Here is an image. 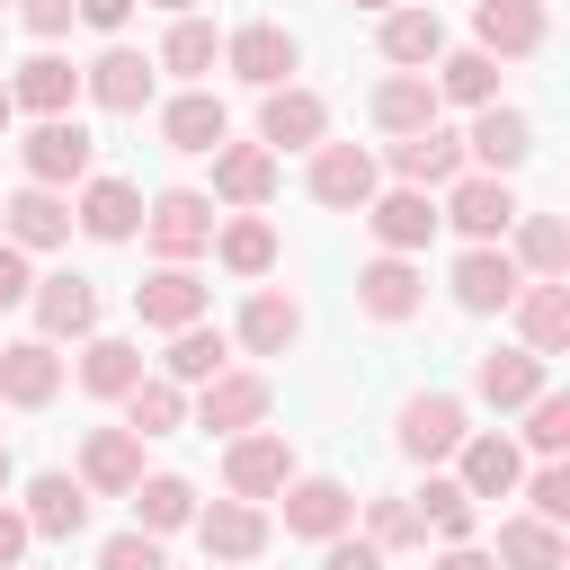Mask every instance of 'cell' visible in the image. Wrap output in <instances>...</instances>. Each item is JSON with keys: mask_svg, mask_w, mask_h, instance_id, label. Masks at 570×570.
<instances>
[{"mask_svg": "<svg viewBox=\"0 0 570 570\" xmlns=\"http://www.w3.org/2000/svg\"><path fill=\"white\" fill-rule=\"evenodd\" d=\"M36 338H98V285L89 276H36Z\"/></svg>", "mask_w": 570, "mask_h": 570, "instance_id": "cell-14", "label": "cell"}, {"mask_svg": "<svg viewBox=\"0 0 570 570\" xmlns=\"http://www.w3.org/2000/svg\"><path fill=\"white\" fill-rule=\"evenodd\" d=\"M0 240H9V249H62V240H71V205H62L53 187H18V196L0 205Z\"/></svg>", "mask_w": 570, "mask_h": 570, "instance_id": "cell-17", "label": "cell"}, {"mask_svg": "<svg viewBox=\"0 0 570 570\" xmlns=\"http://www.w3.org/2000/svg\"><path fill=\"white\" fill-rule=\"evenodd\" d=\"M214 258H223L232 276H267V267H276V232H267L258 214H232V223H214Z\"/></svg>", "mask_w": 570, "mask_h": 570, "instance_id": "cell-42", "label": "cell"}, {"mask_svg": "<svg viewBox=\"0 0 570 570\" xmlns=\"http://www.w3.org/2000/svg\"><path fill=\"white\" fill-rule=\"evenodd\" d=\"M428 303V276L410 267V258H374V267H356V312L365 321H410Z\"/></svg>", "mask_w": 570, "mask_h": 570, "instance_id": "cell-27", "label": "cell"}, {"mask_svg": "<svg viewBox=\"0 0 570 570\" xmlns=\"http://www.w3.org/2000/svg\"><path fill=\"white\" fill-rule=\"evenodd\" d=\"M267 401H276V383L267 374H214V383H196V428H214V436H249L258 419H267Z\"/></svg>", "mask_w": 570, "mask_h": 570, "instance_id": "cell-7", "label": "cell"}, {"mask_svg": "<svg viewBox=\"0 0 570 570\" xmlns=\"http://www.w3.org/2000/svg\"><path fill=\"white\" fill-rule=\"evenodd\" d=\"M134 481H142V436H134V428H98V436L80 445V490L134 499Z\"/></svg>", "mask_w": 570, "mask_h": 570, "instance_id": "cell-20", "label": "cell"}, {"mask_svg": "<svg viewBox=\"0 0 570 570\" xmlns=\"http://www.w3.org/2000/svg\"><path fill=\"white\" fill-rule=\"evenodd\" d=\"M428 80H436V98H454V107H499V62L472 53V45H463V53H436Z\"/></svg>", "mask_w": 570, "mask_h": 570, "instance_id": "cell-38", "label": "cell"}, {"mask_svg": "<svg viewBox=\"0 0 570 570\" xmlns=\"http://www.w3.org/2000/svg\"><path fill=\"white\" fill-rule=\"evenodd\" d=\"M436 107H445V98H436V80H428V71H392V80L374 89V125H383L392 142H401V134H428V125H436Z\"/></svg>", "mask_w": 570, "mask_h": 570, "instance_id": "cell-30", "label": "cell"}, {"mask_svg": "<svg viewBox=\"0 0 570 570\" xmlns=\"http://www.w3.org/2000/svg\"><path fill=\"white\" fill-rule=\"evenodd\" d=\"M205 303H214V294H205L187 267H151V276L134 285V321H142V330H187V321H205Z\"/></svg>", "mask_w": 570, "mask_h": 570, "instance_id": "cell-19", "label": "cell"}, {"mask_svg": "<svg viewBox=\"0 0 570 570\" xmlns=\"http://www.w3.org/2000/svg\"><path fill=\"white\" fill-rule=\"evenodd\" d=\"M142 240L160 249V267H187L196 249H214V196H196V187H160V196L142 205Z\"/></svg>", "mask_w": 570, "mask_h": 570, "instance_id": "cell-1", "label": "cell"}, {"mask_svg": "<svg viewBox=\"0 0 570 570\" xmlns=\"http://www.w3.org/2000/svg\"><path fill=\"white\" fill-rule=\"evenodd\" d=\"M436 53H445V18L436 9H383V62L436 71Z\"/></svg>", "mask_w": 570, "mask_h": 570, "instance_id": "cell-35", "label": "cell"}, {"mask_svg": "<svg viewBox=\"0 0 570 570\" xmlns=\"http://www.w3.org/2000/svg\"><path fill=\"white\" fill-rule=\"evenodd\" d=\"M525 151H534V116H525V107H472L463 160H481V178H508V169H525Z\"/></svg>", "mask_w": 570, "mask_h": 570, "instance_id": "cell-10", "label": "cell"}, {"mask_svg": "<svg viewBox=\"0 0 570 570\" xmlns=\"http://www.w3.org/2000/svg\"><path fill=\"white\" fill-rule=\"evenodd\" d=\"M410 508H419V525H436L445 543H472V499H463V481H436V472H428V490H419Z\"/></svg>", "mask_w": 570, "mask_h": 570, "instance_id": "cell-44", "label": "cell"}, {"mask_svg": "<svg viewBox=\"0 0 570 570\" xmlns=\"http://www.w3.org/2000/svg\"><path fill=\"white\" fill-rule=\"evenodd\" d=\"M276 499H285V534H303V543H330V534L356 525V490L330 481V472H294Z\"/></svg>", "mask_w": 570, "mask_h": 570, "instance_id": "cell-5", "label": "cell"}, {"mask_svg": "<svg viewBox=\"0 0 570 570\" xmlns=\"http://www.w3.org/2000/svg\"><path fill=\"white\" fill-rule=\"evenodd\" d=\"M365 543L392 561V552L428 543V525H419V508H410V499H365Z\"/></svg>", "mask_w": 570, "mask_h": 570, "instance_id": "cell-45", "label": "cell"}, {"mask_svg": "<svg viewBox=\"0 0 570 570\" xmlns=\"http://www.w3.org/2000/svg\"><path fill=\"white\" fill-rule=\"evenodd\" d=\"M134 383H142V347H134V338H80V392L125 401Z\"/></svg>", "mask_w": 570, "mask_h": 570, "instance_id": "cell-36", "label": "cell"}, {"mask_svg": "<svg viewBox=\"0 0 570 570\" xmlns=\"http://www.w3.org/2000/svg\"><path fill=\"white\" fill-rule=\"evenodd\" d=\"M436 570H499V561H490L481 543H445V552H436Z\"/></svg>", "mask_w": 570, "mask_h": 570, "instance_id": "cell-54", "label": "cell"}, {"mask_svg": "<svg viewBox=\"0 0 570 570\" xmlns=\"http://www.w3.org/2000/svg\"><path fill=\"white\" fill-rule=\"evenodd\" d=\"M525 445H534L543 463L570 454V401H561V392H534V401H525Z\"/></svg>", "mask_w": 570, "mask_h": 570, "instance_id": "cell-46", "label": "cell"}, {"mask_svg": "<svg viewBox=\"0 0 570 570\" xmlns=\"http://www.w3.org/2000/svg\"><path fill=\"white\" fill-rule=\"evenodd\" d=\"M508 232H517L508 258H517L525 285H561V276H570V223H561V214H517Z\"/></svg>", "mask_w": 570, "mask_h": 570, "instance_id": "cell-26", "label": "cell"}, {"mask_svg": "<svg viewBox=\"0 0 570 570\" xmlns=\"http://www.w3.org/2000/svg\"><path fill=\"white\" fill-rule=\"evenodd\" d=\"M303 187H312V205H330V214H365V205H374V187H383V169H374V151H365V142H321Z\"/></svg>", "mask_w": 570, "mask_h": 570, "instance_id": "cell-3", "label": "cell"}, {"mask_svg": "<svg viewBox=\"0 0 570 570\" xmlns=\"http://www.w3.org/2000/svg\"><path fill=\"white\" fill-rule=\"evenodd\" d=\"M27 543H36V534H27V517H18V508H0V570H18V561H27Z\"/></svg>", "mask_w": 570, "mask_h": 570, "instance_id": "cell-52", "label": "cell"}, {"mask_svg": "<svg viewBox=\"0 0 570 570\" xmlns=\"http://www.w3.org/2000/svg\"><path fill=\"white\" fill-rule=\"evenodd\" d=\"M356 9H401V0H356Z\"/></svg>", "mask_w": 570, "mask_h": 570, "instance_id": "cell-58", "label": "cell"}, {"mask_svg": "<svg viewBox=\"0 0 570 570\" xmlns=\"http://www.w3.org/2000/svg\"><path fill=\"white\" fill-rule=\"evenodd\" d=\"M365 223H374L383 258H410V249H428V240H436V196H428V187H374Z\"/></svg>", "mask_w": 570, "mask_h": 570, "instance_id": "cell-11", "label": "cell"}, {"mask_svg": "<svg viewBox=\"0 0 570 570\" xmlns=\"http://www.w3.org/2000/svg\"><path fill=\"white\" fill-rule=\"evenodd\" d=\"M223 356H232V338L223 330H205V321H187V330H169V383H214L223 374Z\"/></svg>", "mask_w": 570, "mask_h": 570, "instance_id": "cell-43", "label": "cell"}, {"mask_svg": "<svg viewBox=\"0 0 570 570\" xmlns=\"http://www.w3.org/2000/svg\"><path fill=\"white\" fill-rule=\"evenodd\" d=\"M80 89H89L107 116H142V107H151V53H134V45H107V53L80 71Z\"/></svg>", "mask_w": 570, "mask_h": 570, "instance_id": "cell-16", "label": "cell"}, {"mask_svg": "<svg viewBox=\"0 0 570 570\" xmlns=\"http://www.w3.org/2000/svg\"><path fill=\"white\" fill-rule=\"evenodd\" d=\"M232 338H240L249 356H285V347L303 338V303H294V294H276V285H258V294L240 303V321H232Z\"/></svg>", "mask_w": 570, "mask_h": 570, "instance_id": "cell-28", "label": "cell"}, {"mask_svg": "<svg viewBox=\"0 0 570 570\" xmlns=\"http://www.w3.org/2000/svg\"><path fill=\"white\" fill-rule=\"evenodd\" d=\"M160 142H169V151H223V142H232L223 98H214V89H178V98L160 107Z\"/></svg>", "mask_w": 570, "mask_h": 570, "instance_id": "cell-24", "label": "cell"}, {"mask_svg": "<svg viewBox=\"0 0 570 570\" xmlns=\"http://www.w3.org/2000/svg\"><path fill=\"white\" fill-rule=\"evenodd\" d=\"M543 36H552L543 0H481V9H472V53H490V62L543 53Z\"/></svg>", "mask_w": 570, "mask_h": 570, "instance_id": "cell-8", "label": "cell"}, {"mask_svg": "<svg viewBox=\"0 0 570 570\" xmlns=\"http://www.w3.org/2000/svg\"><path fill=\"white\" fill-rule=\"evenodd\" d=\"M196 543H205V561H258L267 552V508L258 499H214V508H196Z\"/></svg>", "mask_w": 570, "mask_h": 570, "instance_id": "cell-15", "label": "cell"}, {"mask_svg": "<svg viewBox=\"0 0 570 570\" xmlns=\"http://www.w3.org/2000/svg\"><path fill=\"white\" fill-rule=\"evenodd\" d=\"M454 454H463V472H454V481H463V499H508V490L525 481V454H517L508 436H463Z\"/></svg>", "mask_w": 570, "mask_h": 570, "instance_id": "cell-34", "label": "cell"}, {"mask_svg": "<svg viewBox=\"0 0 570 570\" xmlns=\"http://www.w3.org/2000/svg\"><path fill=\"white\" fill-rule=\"evenodd\" d=\"M517 330H525V356H561L570 347V285H517Z\"/></svg>", "mask_w": 570, "mask_h": 570, "instance_id": "cell-33", "label": "cell"}, {"mask_svg": "<svg viewBox=\"0 0 570 570\" xmlns=\"http://www.w3.org/2000/svg\"><path fill=\"white\" fill-rule=\"evenodd\" d=\"M9 116H18V107H9V80H0V134H9Z\"/></svg>", "mask_w": 570, "mask_h": 570, "instance_id": "cell-56", "label": "cell"}, {"mask_svg": "<svg viewBox=\"0 0 570 570\" xmlns=\"http://www.w3.org/2000/svg\"><path fill=\"white\" fill-rule=\"evenodd\" d=\"M18 517H27V534H45V543H71V534L89 525V490H80L71 472H36Z\"/></svg>", "mask_w": 570, "mask_h": 570, "instance_id": "cell-21", "label": "cell"}, {"mask_svg": "<svg viewBox=\"0 0 570 570\" xmlns=\"http://www.w3.org/2000/svg\"><path fill=\"white\" fill-rule=\"evenodd\" d=\"M472 392H481L490 410H525V401L552 392V383H543V356H525V347H490V356L472 365Z\"/></svg>", "mask_w": 570, "mask_h": 570, "instance_id": "cell-29", "label": "cell"}, {"mask_svg": "<svg viewBox=\"0 0 570 570\" xmlns=\"http://www.w3.org/2000/svg\"><path fill=\"white\" fill-rule=\"evenodd\" d=\"M18 570H27V561H18Z\"/></svg>", "mask_w": 570, "mask_h": 570, "instance_id": "cell-60", "label": "cell"}, {"mask_svg": "<svg viewBox=\"0 0 570 570\" xmlns=\"http://www.w3.org/2000/svg\"><path fill=\"white\" fill-rule=\"evenodd\" d=\"M18 18H27V36H36V45H53V36L80 18V0H18Z\"/></svg>", "mask_w": 570, "mask_h": 570, "instance_id": "cell-49", "label": "cell"}, {"mask_svg": "<svg viewBox=\"0 0 570 570\" xmlns=\"http://www.w3.org/2000/svg\"><path fill=\"white\" fill-rule=\"evenodd\" d=\"M9 472H18V463H9V445H0V490H9Z\"/></svg>", "mask_w": 570, "mask_h": 570, "instance_id": "cell-57", "label": "cell"}, {"mask_svg": "<svg viewBox=\"0 0 570 570\" xmlns=\"http://www.w3.org/2000/svg\"><path fill=\"white\" fill-rule=\"evenodd\" d=\"M490 561H499V570H561L570 552H561V525H543V517H508Z\"/></svg>", "mask_w": 570, "mask_h": 570, "instance_id": "cell-40", "label": "cell"}, {"mask_svg": "<svg viewBox=\"0 0 570 570\" xmlns=\"http://www.w3.org/2000/svg\"><path fill=\"white\" fill-rule=\"evenodd\" d=\"M27 294H36V276H27V249H9V240H0V312H9V303H27Z\"/></svg>", "mask_w": 570, "mask_h": 570, "instance_id": "cell-51", "label": "cell"}, {"mask_svg": "<svg viewBox=\"0 0 570 570\" xmlns=\"http://www.w3.org/2000/svg\"><path fill=\"white\" fill-rule=\"evenodd\" d=\"M134 525H142V534H178V525H196V481H178V472L134 481Z\"/></svg>", "mask_w": 570, "mask_h": 570, "instance_id": "cell-37", "label": "cell"}, {"mask_svg": "<svg viewBox=\"0 0 570 570\" xmlns=\"http://www.w3.org/2000/svg\"><path fill=\"white\" fill-rule=\"evenodd\" d=\"M0 9H9V0H0Z\"/></svg>", "mask_w": 570, "mask_h": 570, "instance_id": "cell-59", "label": "cell"}, {"mask_svg": "<svg viewBox=\"0 0 570 570\" xmlns=\"http://www.w3.org/2000/svg\"><path fill=\"white\" fill-rule=\"evenodd\" d=\"M285 481H294V445L285 436H267V428L232 436V454H223V490L232 499H276Z\"/></svg>", "mask_w": 570, "mask_h": 570, "instance_id": "cell-13", "label": "cell"}, {"mask_svg": "<svg viewBox=\"0 0 570 570\" xmlns=\"http://www.w3.org/2000/svg\"><path fill=\"white\" fill-rule=\"evenodd\" d=\"M214 196L223 205H267L276 196V151L267 142H223L214 151Z\"/></svg>", "mask_w": 570, "mask_h": 570, "instance_id": "cell-31", "label": "cell"}, {"mask_svg": "<svg viewBox=\"0 0 570 570\" xmlns=\"http://www.w3.org/2000/svg\"><path fill=\"white\" fill-rule=\"evenodd\" d=\"M62 392V356H53V338H18V347H0V401L9 410H45Z\"/></svg>", "mask_w": 570, "mask_h": 570, "instance_id": "cell-22", "label": "cell"}, {"mask_svg": "<svg viewBox=\"0 0 570 570\" xmlns=\"http://www.w3.org/2000/svg\"><path fill=\"white\" fill-rule=\"evenodd\" d=\"M151 9H169V18H196V0H151Z\"/></svg>", "mask_w": 570, "mask_h": 570, "instance_id": "cell-55", "label": "cell"}, {"mask_svg": "<svg viewBox=\"0 0 570 570\" xmlns=\"http://www.w3.org/2000/svg\"><path fill=\"white\" fill-rule=\"evenodd\" d=\"M517 490H525V517H543V525L570 517V463H543V472H525Z\"/></svg>", "mask_w": 570, "mask_h": 570, "instance_id": "cell-47", "label": "cell"}, {"mask_svg": "<svg viewBox=\"0 0 570 570\" xmlns=\"http://www.w3.org/2000/svg\"><path fill=\"white\" fill-rule=\"evenodd\" d=\"M71 98H80V71H71L62 53H27V62L9 71V107H27L36 125H45V116H71Z\"/></svg>", "mask_w": 570, "mask_h": 570, "instance_id": "cell-23", "label": "cell"}, {"mask_svg": "<svg viewBox=\"0 0 570 570\" xmlns=\"http://www.w3.org/2000/svg\"><path fill=\"white\" fill-rule=\"evenodd\" d=\"M463 436H472V428H463V401H454V392H410V401H401V454H410V463H445Z\"/></svg>", "mask_w": 570, "mask_h": 570, "instance_id": "cell-12", "label": "cell"}, {"mask_svg": "<svg viewBox=\"0 0 570 570\" xmlns=\"http://www.w3.org/2000/svg\"><path fill=\"white\" fill-rule=\"evenodd\" d=\"M223 62H232L249 89H285V71L303 62V45H294L276 18H249V27H232V36H223Z\"/></svg>", "mask_w": 570, "mask_h": 570, "instance_id": "cell-9", "label": "cell"}, {"mask_svg": "<svg viewBox=\"0 0 570 570\" xmlns=\"http://www.w3.org/2000/svg\"><path fill=\"white\" fill-rule=\"evenodd\" d=\"M517 285H525V276H517V258H508L499 240H481V249L454 258V303H463V312H508Z\"/></svg>", "mask_w": 570, "mask_h": 570, "instance_id": "cell-18", "label": "cell"}, {"mask_svg": "<svg viewBox=\"0 0 570 570\" xmlns=\"http://www.w3.org/2000/svg\"><path fill=\"white\" fill-rule=\"evenodd\" d=\"M517 214H525V205H517V187H508V178H481V169H463V178L445 187V205H436V223H454L472 249H481V240H499Z\"/></svg>", "mask_w": 570, "mask_h": 570, "instance_id": "cell-4", "label": "cell"}, {"mask_svg": "<svg viewBox=\"0 0 570 570\" xmlns=\"http://www.w3.org/2000/svg\"><path fill=\"white\" fill-rule=\"evenodd\" d=\"M89 151H98V142H89V125H71V116H45V125L18 142V160H27V187H53V196L89 178Z\"/></svg>", "mask_w": 570, "mask_h": 570, "instance_id": "cell-2", "label": "cell"}, {"mask_svg": "<svg viewBox=\"0 0 570 570\" xmlns=\"http://www.w3.org/2000/svg\"><path fill=\"white\" fill-rule=\"evenodd\" d=\"M134 18V0H80V27H98V36H116Z\"/></svg>", "mask_w": 570, "mask_h": 570, "instance_id": "cell-53", "label": "cell"}, {"mask_svg": "<svg viewBox=\"0 0 570 570\" xmlns=\"http://www.w3.org/2000/svg\"><path fill=\"white\" fill-rule=\"evenodd\" d=\"M392 178H401V187H454V178H463V134H445V125L401 134V142H392Z\"/></svg>", "mask_w": 570, "mask_h": 570, "instance_id": "cell-25", "label": "cell"}, {"mask_svg": "<svg viewBox=\"0 0 570 570\" xmlns=\"http://www.w3.org/2000/svg\"><path fill=\"white\" fill-rule=\"evenodd\" d=\"M98 570H160V534H142V525L134 534H107L98 543Z\"/></svg>", "mask_w": 570, "mask_h": 570, "instance_id": "cell-48", "label": "cell"}, {"mask_svg": "<svg viewBox=\"0 0 570 570\" xmlns=\"http://www.w3.org/2000/svg\"><path fill=\"white\" fill-rule=\"evenodd\" d=\"M258 142L267 151H321L330 142V107L312 98V89H258Z\"/></svg>", "mask_w": 570, "mask_h": 570, "instance_id": "cell-6", "label": "cell"}, {"mask_svg": "<svg viewBox=\"0 0 570 570\" xmlns=\"http://www.w3.org/2000/svg\"><path fill=\"white\" fill-rule=\"evenodd\" d=\"M321 570H383V552H374L365 534H330V543H321Z\"/></svg>", "mask_w": 570, "mask_h": 570, "instance_id": "cell-50", "label": "cell"}, {"mask_svg": "<svg viewBox=\"0 0 570 570\" xmlns=\"http://www.w3.org/2000/svg\"><path fill=\"white\" fill-rule=\"evenodd\" d=\"M223 62V36L205 27V18H169V36H160V62L151 71H178V80H205Z\"/></svg>", "mask_w": 570, "mask_h": 570, "instance_id": "cell-41", "label": "cell"}, {"mask_svg": "<svg viewBox=\"0 0 570 570\" xmlns=\"http://www.w3.org/2000/svg\"><path fill=\"white\" fill-rule=\"evenodd\" d=\"M89 240H134L142 232V196L125 178H80V214H71Z\"/></svg>", "mask_w": 570, "mask_h": 570, "instance_id": "cell-32", "label": "cell"}, {"mask_svg": "<svg viewBox=\"0 0 570 570\" xmlns=\"http://www.w3.org/2000/svg\"><path fill=\"white\" fill-rule=\"evenodd\" d=\"M125 428H134V436H178V428H187V392H178L169 374H142V383L125 392Z\"/></svg>", "mask_w": 570, "mask_h": 570, "instance_id": "cell-39", "label": "cell"}]
</instances>
